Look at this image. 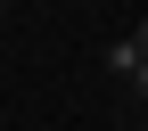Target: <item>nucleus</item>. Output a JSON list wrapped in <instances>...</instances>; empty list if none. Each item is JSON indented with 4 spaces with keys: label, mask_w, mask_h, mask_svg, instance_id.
Returning a JSON list of instances; mask_svg holds the SVG:
<instances>
[{
    "label": "nucleus",
    "mask_w": 148,
    "mask_h": 131,
    "mask_svg": "<svg viewBox=\"0 0 148 131\" xmlns=\"http://www.w3.org/2000/svg\"><path fill=\"white\" fill-rule=\"evenodd\" d=\"M99 66L115 74V82H132V66H140V41H132V33H123V41H107V49H99Z\"/></svg>",
    "instance_id": "nucleus-1"
},
{
    "label": "nucleus",
    "mask_w": 148,
    "mask_h": 131,
    "mask_svg": "<svg viewBox=\"0 0 148 131\" xmlns=\"http://www.w3.org/2000/svg\"><path fill=\"white\" fill-rule=\"evenodd\" d=\"M123 90H132V98H140V107H148V58H140V66H132V82H123Z\"/></svg>",
    "instance_id": "nucleus-2"
},
{
    "label": "nucleus",
    "mask_w": 148,
    "mask_h": 131,
    "mask_svg": "<svg viewBox=\"0 0 148 131\" xmlns=\"http://www.w3.org/2000/svg\"><path fill=\"white\" fill-rule=\"evenodd\" d=\"M132 41H140V58H148V16H140V25H132Z\"/></svg>",
    "instance_id": "nucleus-3"
},
{
    "label": "nucleus",
    "mask_w": 148,
    "mask_h": 131,
    "mask_svg": "<svg viewBox=\"0 0 148 131\" xmlns=\"http://www.w3.org/2000/svg\"><path fill=\"white\" fill-rule=\"evenodd\" d=\"M0 25H8V0H0Z\"/></svg>",
    "instance_id": "nucleus-4"
}]
</instances>
